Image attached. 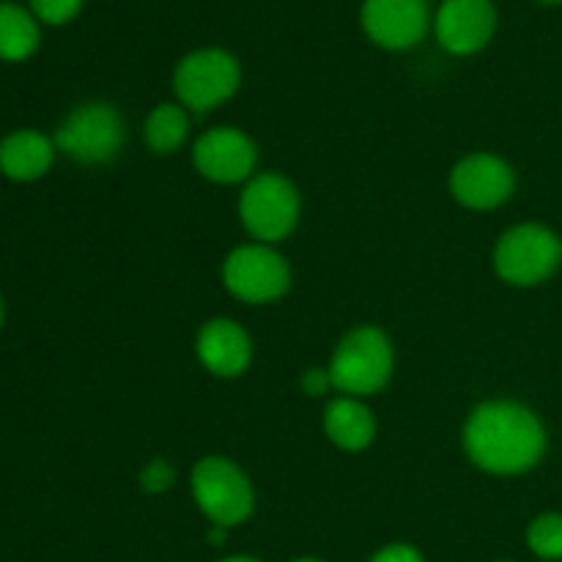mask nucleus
Returning a JSON list of instances; mask_svg holds the SVG:
<instances>
[{
	"label": "nucleus",
	"mask_w": 562,
	"mask_h": 562,
	"mask_svg": "<svg viewBox=\"0 0 562 562\" xmlns=\"http://www.w3.org/2000/svg\"><path fill=\"white\" fill-rule=\"evenodd\" d=\"M464 453L488 475H521L541 464L547 428L530 406L519 401H486L464 423Z\"/></svg>",
	"instance_id": "obj_1"
},
{
	"label": "nucleus",
	"mask_w": 562,
	"mask_h": 562,
	"mask_svg": "<svg viewBox=\"0 0 562 562\" xmlns=\"http://www.w3.org/2000/svg\"><path fill=\"white\" fill-rule=\"evenodd\" d=\"M395 349L387 333L371 324L349 329L335 346L327 371L340 395L368 398L387 387L393 379Z\"/></svg>",
	"instance_id": "obj_2"
},
{
	"label": "nucleus",
	"mask_w": 562,
	"mask_h": 562,
	"mask_svg": "<svg viewBox=\"0 0 562 562\" xmlns=\"http://www.w3.org/2000/svg\"><path fill=\"white\" fill-rule=\"evenodd\" d=\"M494 272L503 283L532 289L552 278L562 263V239L541 223H521L494 245Z\"/></svg>",
	"instance_id": "obj_3"
},
{
	"label": "nucleus",
	"mask_w": 562,
	"mask_h": 562,
	"mask_svg": "<svg viewBox=\"0 0 562 562\" xmlns=\"http://www.w3.org/2000/svg\"><path fill=\"white\" fill-rule=\"evenodd\" d=\"M190 488L195 505L212 525H241L256 510V488L236 461L225 456H203L190 475Z\"/></svg>",
	"instance_id": "obj_4"
},
{
	"label": "nucleus",
	"mask_w": 562,
	"mask_h": 562,
	"mask_svg": "<svg viewBox=\"0 0 562 562\" xmlns=\"http://www.w3.org/2000/svg\"><path fill=\"white\" fill-rule=\"evenodd\" d=\"M302 217L300 190L283 173H256L239 195V220L261 245H274L294 234Z\"/></svg>",
	"instance_id": "obj_5"
},
{
	"label": "nucleus",
	"mask_w": 562,
	"mask_h": 562,
	"mask_svg": "<svg viewBox=\"0 0 562 562\" xmlns=\"http://www.w3.org/2000/svg\"><path fill=\"white\" fill-rule=\"evenodd\" d=\"M55 148L80 165L113 162L126 140L124 115L108 102L77 104L53 135Z\"/></svg>",
	"instance_id": "obj_6"
},
{
	"label": "nucleus",
	"mask_w": 562,
	"mask_h": 562,
	"mask_svg": "<svg viewBox=\"0 0 562 562\" xmlns=\"http://www.w3.org/2000/svg\"><path fill=\"white\" fill-rule=\"evenodd\" d=\"M241 82V66L228 49L203 47L187 53L173 71V91L181 108L203 115L228 102Z\"/></svg>",
	"instance_id": "obj_7"
},
{
	"label": "nucleus",
	"mask_w": 562,
	"mask_h": 562,
	"mask_svg": "<svg viewBox=\"0 0 562 562\" xmlns=\"http://www.w3.org/2000/svg\"><path fill=\"white\" fill-rule=\"evenodd\" d=\"M223 283L239 302L269 305L291 289V267L272 245H241L223 263Z\"/></svg>",
	"instance_id": "obj_8"
},
{
	"label": "nucleus",
	"mask_w": 562,
	"mask_h": 562,
	"mask_svg": "<svg viewBox=\"0 0 562 562\" xmlns=\"http://www.w3.org/2000/svg\"><path fill=\"white\" fill-rule=\"evenodd\" d=\"M450 195L472 212H492L516 192V173L503 157L488 151L467 154L450 170Z\"/></svg>",
	"instance_id": "obj_9"
},
{
	"label": "nucleus",
	"mask_w": 562,
	"mask_h": 562,
	"mask_svg": "<svg viewBox=\"0 0 562 562\" xmlns=\"http://www.w3.org/2000/svg\"><path fill=\"white\" fill-rule=\"evenodd\" d=\"M192 165L214 184H247L256 176L258 148L247 132L236 126H214L192 146Z\"/></svg>",
	"instance_id": "obj_10"
},
{
	"label": "nucleus",
	"mask_w": 562,
	"mask_h": 562,
	"mask_svg": "<svg viewBox=\"0 0 562 562\" xmlns=\"http://www.w3.org/2000/svg\"><path fill=\"white\" fill-rule=\"evenodd\" d=\"M360 22L376 47L401 53L426 38L431 27V9L428 0H366Z\"/></svg>",
	"instance_id": "obj_11"
},
{
	"label": "nucleus",
	"mask_w": 562,
	"mask_h": 562,
	"mask_svg": "<svg viewBox=\"0 0 562 562\" xmlns=\"http://www.w3.org/2000/svg\"><path fill=\"white\" fill-rule=\"evenodd\" d=\"M497 31V5L492 0H442L434 16V33L445 53L475 55Z\"/></svg>",
	"instance_id": "obj_12"
},
{
	"label": "nucleus",
	"mask_w": 562,
	"mask_h": 562,
	"mask_svg": "<svg viewBox=\"0 0 562 562\" xmlns=\"http://www.w3.org/2000/svg\"><path fill=\"white\" fill-rule=\"evenodd\" d=\"M195 355L201 366L217 379H236L250 368L252 340L234 318H212L195 338Z\"/></svg>",
	"instance_id": "obj_13"
},
{
	"label": "nucleus",
	"mask_w": 562,
	"mask_h": 562,
	"mask_svg": "<svg viewBox=\"0 0 562 562\" xmlns=\"http://www.w3.org/2000/svg\"><path fill=\"white\" fill-rule=\"evenodd\" d=\"M55 154V140L44 132L14 130L0 140V173L16 184H31L49 173Z\"/></svg>",
	"instance_id": "obj_14"
},
{
	"label": "nucleus",
	"mask_w": 562,
	"mask_h": 562,
	"mask_svg": "<svg viewBox=\"0 0 562 562\" xmlns=\"http://www.w3.org/2000/svg\"><path fill=\"white\" fill-rule=\"evenodd\" d=\"M322 426L329 442L346 453H360L376 439V417L362 404V398L351 395H338L324 406Z\"/></svg>",
	"instance_id": "obj_15"
},
{
	"label": "nucleus",
	"mask_w": 562,
	"mask_h": 562,
	"mask_svg": "<svg viewBox=\"0 0 562 562\" xmlns=\"http://www.w3.org/2000/svg\"><path fill=\"white\" fill-rule=\"evenodd\" d=\"M38 42H42V33H38L33 11L3 0L0 3V60L20 64L36 53Z\"/></svg>",
	"instance_id": "obj_16"
},
{
	"label": "nucleus",
	"mask_w": 562,
	"mask_h": 562,
	"mask_svg": "<svg viewBox=\"0 0 562 562\" xmlns=\"http://www.w3.org/2000/svg\"><path fill=\"white\" fill-rule=\"evenodd\" d=\"M190 137V110L179 102H162L148 113L143 124V140L154 154H173Z\"/></svg>",
	"instance_id": "obj_17"
},
{
	"label": "nucleus",
	"mask_w": 562,
	"mask_h": 562,
	"mask_svg": "<svg viewBox=\"0 0 562 562\" xmlns=\"http://www.w3.org/2000/svg\"><path fill=\"white\" fill-rule=\"evenodd\" d=\"M527 543L538 558L549 562L562 560V514H541L527 530Z\"/></svg>",
	"instance_id": "obj_18"
},
{
	"label": "nucleus",
	"mask_w": 562,
	"mask_h": 562,
	"mask_svg": "<svg viewBox=\"0 0 562 562\" xmlns=\"http://www.w3.org/2000/svg\"><path fill=\"white\" fill-rule=\"evenodd\" d=\"M82 3L86 0H31V11L47 25H66L80 14Z\"/></svg>",
	"instance_id": "obj_19"
},
{
	"label": "nucleus",
	"mask_w": 562,
	"mask_h": 562,
	"mask_svg": "<svg viewBox=\"0 0 562 562\" xmlns=\"http://www.w3.org/2000/svg\"><path fill=\"white\" fill-rule=\"evenodd\" d=\"M140 488L146 494H165L168 488H173L176 483V470L165 459H151L140 470Z\"/></svg>",
	"instance_id": "obj_20"
},
{
	"label": "nucleus",
	"mask_w": 562,
	"mask_h": 562,
	"mask_svg": "<svg viewBox=\"0 0 562 562\" xmlns=\"http://www.w3.org/2000/svg\"><path fill=\"white\" fill-rule=\"evenodd\" d=\"M329 390L335 387L327 368H307V371L302 373V393L305 395H311V398H322V395H327Z\"/></svg>",
	"instance_id": "obj_21"
},
{
	"label": "nucleus",
	"mask_w": 562,
	"mask_h": 562,
	"mask_svg": "<svg viewBox=\"0 0 562 562\" xmlns=\"http://www.w3.org/2000/svg\"><path fill=\"white\" fill-rule=\"evenodd\" d=\"M371 562H426V560H423V554L417 552L415 547H409V543H390V547L379 549V552L371 558Z\"/></svg>",
	"instance_id": "obj_22"
},
{
	"label": "nucleus",
	"mask_w": 562,
	"mask_h": 562,
	"mask_svg": "<svg viewBox=\"0 0 562 562\" xmlns=\"http://www.w3.org/2000/svg\"><path fill=\"white\" fill-rule=\"evenodd\" d=\"M223 562H261V560H256V558H228Z\"/></svg>",
	"instance_id": "obj_23"
},
{
	"label": "nucleus",
	"mask_w": 562,
	"mask_h": 562,
	"mask_svg": "<svg viewBox=\"0 0 562 562\" xmlns=\"http://www.w3.org/2000/svg\"><path fill=\"white\" fill-rule=\"evenodd\" d=\"M3 322H5V307H3V296H0V329H3Z\"/></svg>",
	"instance_id": "obj_24"
},
{
	"label": "nucleus",
	"mask_w": 562,
	"mask_h": 562,
	"mask_svg": "<svg viewBox=\"0 0 562 562\" xmlns=\"http://www.w3.org/2000/svg\"><path fill=\"white\" fill-rule=\"evenodd\" d=\"M538 3H547V5H558L562 0H538Z\"/></svg>",
	"instance_id": "obj_25"
},
{
	"label": "nucleus",
	"mask_w": 562,
	"mask_h": 562,
	"mask_svg": "<svg viewBox=\"0 0 562 562\" xmlns=\"http://www.w3.org/2000/svg\"><path fill=\"white\" fill-rule=\"evenodd\" d=\"M294 562H322V560H316V558H300V560H294Z\"/></svg>",
	"instance_id": "obj_26"
},
{
	"label": "nucleus",
	"mask_w": 562,
	"mask_h": 562,
	"mask_svg": "<svg viewBox=\"0 0 562 562\" xmlns=\"http://www.w3.org/2000/svg\"><path fill=\"white\" fill-rule=\"evenodd\" d=\"M499 562H510V560H499Z\"/></svg>",
	"instance_id": "obj_27"
},
{
	"label": "nucleus",
	"mask_w": 562,
	"mask_h": 562,
	"mask_svg": "<svg viewBox=\"0 0 562 562\" xmlns=\"http://www.w3.org/2000/svg\"><path fill=\"white\" fill-rule=\"evenodd\" d=\"M0 3H3V0H0Z\"/></svg>",
	"instance_id": "obj_28"
}]
</instances>
